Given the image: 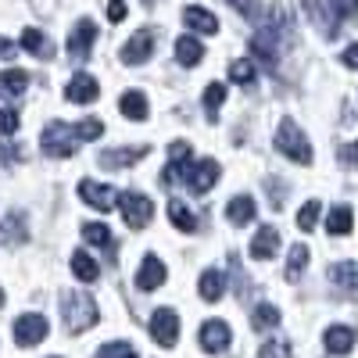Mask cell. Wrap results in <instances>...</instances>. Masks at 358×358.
Instances as JSON below:
<instances>
[{
  "instance_id": "1",
  "label": "cell",
  "mask_w": 358,
  "mask_h": 358,
  "mask_svg": "<svg viewBox=\"0 0 358 358\" xmlns=\"http://www.w3.org/2000/svg\"><path fill=\"white\" fill-rule=\"evenodd\" d=\"M290 40V25H287V15L283 8H273V15H268V22L258 25V33L251 36V54L258 57V62L276 72L280 69V54H283V43Z\"/></svg>"
},
{
  "instance_id": "2",
  "label": "cell",
  "mask_w": 358,
  "mask_h": 358,
  "mask_svg": "<svg viewBox=\"0 0 358 358\" xmlns=\"http://www.w3.org/2000/svg\"><path fill=\"white\" fill-rule=\"evenodd\" d=\"M276 147L297 165H312V143L308 136L301 133V126L294 122V118H283L280 129H276Z\"/></svg>"
},
{
  "instance_id": "3",
  "label": "cell",
  "mask_w": 358,
  "mask_h": 358,
  "mask_svg": "<svg viewBox=\"0 0 358 358\" xmlns=\"http://www.w3.org/2000/svg\"><path fill=\"white\" fill-rule=\"evenodd\" d=\"M62 312H65L69 330H90V326H97V319H101L97 301L90 294H65L62 297Z\"/></svg>"
},
{
  "instance_id": "4",
  "label": "cell",
  "mask_w": 358,
  "mask_h": 358,
  "mask_svg": "<svg viewBox=\"0 0 358 358\" xmlns=\"http://www.w3.org/2000/svg\"><path fill=\"white\" fill-rule=\"evenodd\" d=\"M118 212H122L126 226L129 229H143L147 222L155 219V204L147 194H136V190H126V194H118Z\"/></svg>"
},
{
  "instance_id": "5",
  "label": "cell",
  "mask_w": 358,
  "mask_h": 358,
  "mask_svg": "<svg viewBox=\"0 0 358 358\" xmlns=\"http://www.w3.org/2000/svg\"><path fill=\"white\" fill-rule=\"evenodd\" d=\"M40 140H43V151H47L50 158H69V155H76V143H79L76 126H65V122H50Z\"/></svg>"
},
{
  "instance_id": "6",
  "label": "cell",
  "mask_w": 358,
  "mask_h": 358,
  "mask_svg": "<svg viewBox=\"0 0 358 358\" xmlns=\"http://www.w3.org/2000/svg\"><path fill=\"white\" fill-rule=\"evenodd\" d=\"M47 334H50V322H47L43 315H36V312L15 319V344H18V348H36Z\"/></svg>"
},
{
  "instance_id": "7",
  "label": "cell",
  "mask_w": 358,
  "mask_h": 358,
  "mask_svg": "<svg viewBox=\"0 0 358 358\" xmlns=\"http://www.w3.org/2000/svg\"><path fill=\"white\" fill-rule=\"evenodd\" d=\"M190 165H194V162H190V143H187V140H176V143L169 147V165L162 169V179H158V183H162V187H172L176 179L187 176Z\"/></svg>"
},
{
  "instance_id": "8",
  "label": "cell",
  "mask_w": 358,
  "mask_h": 358,
  "mask_svg": "<svg viewBox=\"0 0 358 358\" xmlns=\"http://www.w3.org/2000/svg\"><path fill=\"white\" fill-rule=\"evenodd\" d=\"M151 337H155L158 348H176V341H179V315L172 308H158L151 315Z\"/></svg>"
},
{
  "instance_id": "9",
  "label": "cell",
  "mask_w": 358,
  "mask_h": 358,
  "mask_svg": "<svg viewBox=\"0 0 358 358\" xmlns=\"http://www.w3.org/2000/svg\"><path fill=\"white\" fill-rule=\"evenodd\" d=\"M183 179H187V187H190L194 194H208V190L215 187V179H219V162H215V158H204V162L190 165Z\"/></svg>"
},
{
  "instance_id": "10",
  "label": "cell",
  "mask_w": 358,
  "mask_h": 358,
  "mask_svg": "<svg viewBox=\"0 0 358 358\" xmlns=\"http://www.w3.org/2000/svg\"><path fill=\"white\" fill-rule=\"evenodd\" d=\"M79 197L90 204V208H97V212H111L115 208V190L108 187V183H97V179H83L79 183Z\"/></svg>"
},
{
  "instance_id": "11",
  "label": "cell",
  "mask_w": 358,
  "mask_h": 358,
  "mask_svg": "<svg viewBox=\"0 0 358 358\" xmlns=\"http://www.w3.org/2000/svg\"><path fill=\"white\" fill-rule=\"evenodd\" d=\"M151 54H155V33H151V29H140L136 36L126 40V47H122V62H126V65H143Z\"/></svg>"
},
{
  "instance_id": "12",
  "label": "cell",
  "mask_w": 358,
  "mask_h": 358,
  "mask_svg": "<svg viewBox=\"0 0 358 358\" xmlns=\"http://www.w3.org/2000/svg\"><path fill=\"white\" fill-rule=\"evenodd\" d=\"M94 40H97V25L90 22V18H83V22L72 29V36H69V54L76 57V62H86V57H90V47H94Z\"/></svg>"
},
{
  "instance_id": "13",
  "label": "cell",
  "mask_w": 358,
  "mask_h": 358,
  "mask_svg": "<svg viewBox=\"0 0 358 358\" xmlns=\"http://www.w3.org/2000/svg\"><path fill=\"white\" fill-rule=\"evenodd\" d=\"M65 97H69L72 104H94V101L101 97V86H97L94 76L79 72V76H72V83H69V90H65Z\"/></svg>"
},
{
  "instance_id": "14",
  "label": "cell",
  "mask_w": 358,
  "mask_h": 358,
  "mask_svg": "<svg viewBox=\"0 0 358 358\" xmlns=\"http://www.w3.org/2000/svg\"><path fill=\"white\" fill-rule=\"evenodd\" d=\"M165 283V262L158 255H147L143 265H140V273H136V290H158Z\"/></svg>"
},
{
  "instance_id": "15",
  "label": "cell",
  "mask_w": 358,
  "mask_h": 358,
  "mask_svg": "<svg viewBox=\"0 0 358 358\" xmlns=\"http://www.w3.org/2000/svg\"><path fill=\"white\" fill-rule=\"evenodd\" d=\"M229 344V326L222 322V319H208L204 326H201V348L208 351V355H215V351H222Z\"/></svg>"
},
{
  "instance_id": "16",
  "label": "cell",
  "mask_w": 358,
  "mask_h": 358,
  "mask_svg": "<svg viewBox=\"0 0 358 358\" xmlns=\"http://www.w3.org/2000/svg\"><path fill=\"white\" fill-rule=\"evenodd\" d=\"M355 341H358V334L351 330V326H330V330L322 334V344H326L330 355H348L355 348Z\"/></svg>"
},
{
  "instance_id": "17",
  "label": "cell",
  "mask_w": 358,
  "mask_h": 358,
  "mask_svg": "<svg viewBox=\"0 0 358 358\" xmlns=\"http://www.w3.org/2000/svg\"><path fill=\"white\" fill-rule=\"evenodd\" d=\"M183 22L194 29V33H201V36H215V33H219V18H215L212 11L197 8V4H190V8L183 11Z\"/></svg>"
},
{
  "instance_id": "18",
  "label": "cell",
  "mask_w": 358,
  "mask_h": 358,
  "mask_svg": "<svg viewBox=\"0 0 358 358\" xmlns=\"http://www.w3.org/2000/svg\"><path fill=\"white\" fill-rule=\"evenodd\" d=\"M226 215H229L233 226H248V222H255V215H258V204H255L251 194H236V197L229 201V208H226Z\"/></svg>"
},
{
  "instance_id": "19",
  "label": "cell",
  "mask_w": 358,
  "mask_h": 358,
  "mask_svg": "<svg viewBox=\"0 0 358 358\" xmlns=\"http://www.w3.org/2000/svg\"><path fill=\"white\" fill-rule=\"evenodd\" d=\"M301 8H305V15L312 18V25L319 29V33H322L326 40H334V36L341 33V25H337L330 15H326V8L319 4V0H301Z\"/></svg>"
},
{
  "instance_id": "20",
  "label": "cell",
  "mask_w": 358,
  "mask_h": 358,
  "mask_svg": "<svg viewBox=\"0 0 358 358\" xmlns=\"http://www.w3.org/2000/svg\"><path fill=\"white\" fill-rule=\"evenodd\" d=\"M276 248H280V233H276L273 226H262L258 236L251 241V258H255V262H268V258L276 255Z\"/></svg>"
},
{
  "instance_id": "21",
  "label": "cell",
  "mask_w": 358,
  "mask_h": 358,
  "mask_svg": "<svg viewBox=\"0 0 358 358\" xmlns=\"http://www.w3.org/2000/svg\"><path fill=\"white\" fill-rule=\"evenodd\" d=\"M330 280H334L344 294L358 297V262H337V265H330Z\"/></svg>"
},
{
  "instance_id": "22",
  "label": "cell",
  "mask_w": 358,
  "mask_h": 358,
  "mask_svg": "<svg viewBox=\"0 0 358 358\" xmlns=\"http://www.w3.org/2000/svg\"><path fill=\"white\" fill-rule=\"evenodd\" d=\"M140 158H147V147H118V151L101 155V165L104 169H126V165H136Z\"/></svg>"
},
{
  "instance_id": "23",
  "label": "cell",
  "mask_w": 358,
  "mask_h": 358,
  "mask_svg": "<svg viewBox=\"0 0 358 358\" xmlns=\"http://www.w3.org/2000/svg\"><path fill=\"white\" fill-rule=\"evenodd\" d=\"M201 57H204V47H201L197 36H179V40H176V62L183 65V69L201 65Z\"/></svg>"
},
{
  "instance_id": "24",
  "label": "cell",
  "mask_w": 358,
  "mask_h": 358,
  "mask_svg": "<svg viewBox=\"0 0 358 358\" xmlns=\"http://www.w3.org/2000/svg\"><path fill=\"white\" fill-rule=\"evenodd\" d=\"M25 86H29V76L22 69H8V72H0V97L11 101V97H22L25 94Z\"/></svg>"
},
{
  "instance_id": "25",
  "label": "cell",
  "mask_w": 358,
  "mask_h": 358,
  "mask_svg": "<svg viewBox=\"0 0 358 358\" xmlns=\"http://www.w3.org/2000/svg\"><path fill=\"white\" fill-rule=\"evenodd\" d=\"M118 108H122V115L129 118V122H143L147 118V97L140 94V90H129V94H122V101H118Z\"/></svg>"
},
{
  "instance_id": "26",
  "label": "cell",
  "mask_w": 358,
  "mask_h": 358,
  "mask_svg": "<svg viewBox=\"0 0 358 358\" xmlns=\"http://www.w3.org/2000/svg\"><path fill=\"white\" fill-rule=\"evenodd\" d=\"M351 226H355V215H351V208H348V204L330 208V219H326V233H330V236H348Z\"/></svg>"
},
{
  "instance_id": "27",
  "label": "cell",
  "mask_w": 358,
  "mask_h": 358,
  "mask_svg": "<svg viewBox=\"0 0 358 358\" xmlns=\"http://www.w3.org/2000/svg\"><path fill=\"white\" fill-rule=\"evenodd\" d=\"M226 290V280L219 268H208V273H201V283H197V294L204 297V301H219Z\"/></svg>"
},
{
  "instance_id": "28",
  "label": "cell",
  "mask_w": 358,
  "mask_h": 358,
  "mask_svg": "<svg viewBox=\"0 0 358 358\" xmlns=\"http://www.w3.org/2000/svg\"><path fill=\"white\" fill-rule=\"evenodd\" d=\"M22 47L29 54H36V57H54V43L40 33V29H25V33H22Z\"/></svg>"
},
{
  "instance_id": "29",
  "label": "cell",
  "mask_w": 358,
  "mask_h": 358,
  "mask_svg": "<svg viewBox=\"0 0 358 358\" xmlns=\"http://www.w3.org/2000/svg\"><path fill=\"white\" fill-rule=\"evenodd\" d=\"M169 219H172V226H176L179 233H194V229H197V215L190 212L183 201H172V204H169Z\"/></svg>"
},
{
  "instance_id": "30",
  "label": "cell",
  "mask_w": 358,
  "mask_h": 358,
  "mask_svg": "<svg viewBox=\"0 0 358 358\" xmlns=\"http://www.w3.org/2000/svg\"><path fill=\"white\" fill-rule=\"evenodd\" d=\"M72 273H76L83 283H97V280H101V265L90 258V255L76 251V255H72Z\"/></svg>"
},
{
  "instance_id": "31",
  "label": "cell",
  "mask_w": 358,
  "mask_h": 358,
  "mask_svg": "<svg viewBox=\"0 0 358 358\" xmlns=\"http://www.w3.org/2000/svg\"><path fill=\"white\" fill-rule=\"evenodd\" d=\"M83 236H86L94 248H104V251L115 248V236H111V229H108L104 222H86V226H83Z\"/></svg>"
},
{
  "instance_id": "32",
  "label": "cell",
  "mask_w": 358,
  "mask_h": 358,
  "mask_svg": "<svg viewBox=\"0 0 358 358\" xmlns=\"http://www.w3.org/2000/svg\"><path fill=\"white\" fill-rule=\"evenodd\" d=\"M305 265H308V248H305V244H294V248H290V258H287V280H290V283L301 280Z\"/></svg>"
},
{
  "instance_id": "33",
  "label": "cell",
  "mask_w": 358,
  "mask_h": 358,
  "mask_svg": "<svg viewBox=\"0 0 358 358\" xmlns=\"http://www.w3.org/2000/svg\"><path fill=\"white\" fill-rule=\"evenodd\" d=\"M0 236H4L8 244H18V241H25V219H22V212H11L4 222H0Z\"/></svg>"
},
{
  "instance_id": "34",
  "label": "cell",
  "mask_w": 358,
  "mask_h": 358,
  "mask_svg": "<svg viewBox=\"0 0 358 358\" xmlns=\"http://www.w3.org/2000/svg\"><path fill=\"white\" fill-rule=\"evenodd\" d=\"M222 101H226V86L222 83H208V90H204V108H208V118H219V108H222Z\"/></svg>"
},
{
  "instance_id": "35",
  "label": "cell",
  "mask_w": 358,
  "mask_h": 358,
  "mask_svg": "<svg viewBox=\"0 0 358 358\" xmlns=\"http://www.w3.org/2000/svg\"><path fill=\"white\" fill-rule=\"evenodd\" d=\"M276 322H280V308H273V305H258L251 312V326H255V330H273Z\"/></svg>"
},
{
  "instance_id": "36",
  "label": "cell",
  "mask_w": 358,
  "mask_h": 358,
  "mask_svg": "<svg viewBox=\"0 0 358 358\" xmlns=\"http://www.w3.org/2000/svg\"><path fill=\"white\" fill-rule=\"evenodd\" d=\"M229 79H233V83H241V86H251V83L258 79V69L241 57V62H233V65H229Z\"/></svg>"
},
{
  "instance_id": "37",
  "label": "cell",
  "mask_w": 358,
  "mask_h": 358,
  "mask_svg": "<svg viewBox=\"0 0 358 358\" xmlns=\"http://www.w3.org/2000/svg\"><path fill=\"white\" fill-rule=\"evenodd\" d=\"M319 201H308L305 208H301V212H297V229H305V233H312L315 229V222H319Z\"/></svg>"
},
{
  "instance_id": "38",
  "label": "cell",
  "mask_w": 358,
  "mask_h": 358,
  "mask_svg": "<svg viewBox=\"0 0 358 358\" xmlns=\"http://www.w3.org/2000/svg\"><path fill=\"white\" fill-rule=\"evenodd\" d=\"M76 136L79 140H97V136H104V122L101 118H83V122H76Z\"/></svg>"
},
{
  "instance_id": "39",
  "label": "cell",
  "mask_w": 358,
  "mask_h": 358,
  "mask_svg": "<svg viewBox=\"0 0 358 358\" xmlns=\"http://www.w3.org/2000/svg\"><path fill=\"white\" fill-rule=\"evenodd\" d=\"M97 358H140V355H136V348H129L126 341H115V344H104V348L97 351Z\"/></svg>"
},
{
  "instance_id": "40",
  "label": "cell",
  "mask_w": 358,
  "mask_h": 358,
  "mask_svg": "<svg viewBox=\"0 0 358 358\" xmlns=\"http://www.w3.org/2000/svg\"><path fill=\"white\" fill-rule=\"evenodd\" d=\"M330 15H334L337 25H341L344 18H355V15H358V0H330Z\"/></svg>"
},
{
  "instance_id": "41",
  "label": "cell",
  "mask_w": 358,
  "mask_h": 358,
  "mask_svg": "<svg viewBox=\"0 0 358 358\" xmlns=\"http://www.w3.org/2000/svg\"><path fill=\"white\" fill-rule=\"evenodd\" d=\"M258 358H294V355H290V344L287 341H265L262 351H258Z\"/></svg>"
},
{
  "instance_id": "42",
  "label": "cell",
  "mask_w": 358,
  "mask_h": 358,
  "mask_svg": "<svg viewBox=\"0 0 358 358\" xmlns=\"http://www.w3.org/2000/svg\"><path fill=\"white\" fill-rule=\"evenodd\" d=\"M18 126H22V115H18L15 108H4V111H0V136L18 133Z\"/></svg>"
},
{
  "instance_id": "43",
  "label": "cell",
  "mask_w": 358,
  "mask_h": 358,
  "mask_svg": "<svg viewBox=\"0 0 358 358\" xmlns=\"http://www.w3.org/2000/svg\"><path fill=\"white\" fill-rule=\"evenodd\" d=\"M265 190H268V201H273V208L280 212V208H283V197H287V187L276 183V179H265Z\"/></svg>"
},
{
  "instance_id": "44",
  "label": "cell",
  "mask_w": 358,
  "mask_h": 358,
  "mask_svg": "<svg viewBox=\"0 0 358 358\" xmlns=\"http://www.w3.org/2000/svg\"><path fill=\"white\" fill-rule=\"evenodd\" d=\"M341 165H348V169H358V140L355 143H348V147H341Z\"/></svg>"
},
{
  "instance_id": "45",
  "label": "cell",
  "mask_w": 358,
  "mask_h": 358,
  "mask_svg": "<svg viewBox=\"0 0 358 358\" xmlns=\"http://www.w3.org/2000/svg\"><path fill=\"white\" fill-rule=\"evenodd\" d=\"M229 8H236L244 18H258V0H229Z\"/></svg>"
},
{
  "instance_id": "46",
  "label": "cell",
  "mask_w": 358,
  "mask_h": 358,
  "mask_svg": "<svg viewBox=\"0 0 358 358\" xmlns=\"http://www.w3.org/2000/svg\"><path fill=\"white\" fill-rule=\"evenodd\" d=\"M108 18L111 22H122L126 18V4H122V0H108Z\"/></svg>"
},
{
  "instance_id": "47",
  "label": "cell",
  "mask_w": 358,
  "mask_h": 358,
  "mask_svg": "<svg viewBox=\"0 0 358 358\" xmlns=\"http://www.w3.org/2000/svg\"><path fill=\"white\" fill-rule=\"evenodd\" d=\"M341 62H344L348 69H355V72H358V43H351V47L341 54Z\"/></svg>"
},
{
  "instance_id": "48",
  "label": "cell",
  "mask_w": 358,
  "mask_h": 358,
  "mask_svg": "<svg viewBox=\"0 0 358 358\" xmlns=\"http://www.w3.org/2000/svg\"><path fill=\"white\" fill-rule=\"evenodd\" d=\"M18 158H22V155H18V147H8V143L0 147V162H18Z\"/></svg>"
},
{
  "instance_id": "49",
  "label": "cell",
  "mask_w": 358,
  "mask_h": 358,
  "mask_svg": "<svg viewBox=\"0 0 358 358\" xmlns=\"http://www.w3.org/2000/svg\"><path fill=\"white\" fill-rule=\"evenodd\" d=\"M15 50H18V47H15L11 40H4V36H0V57H15Z\"/></svg>"
},
{
  "instance_id": "50",
  "label": "cell",
  "mask_w": 358,
  "mask_h": 358,
  "mask_svg": "<svg viewBox=\"0 0 358 358\" xmlns=\"http://www.w3.org/2000/svg\"><path fill=\"white\" fill-rule=\"evenodd\" d=\"M0 308H4V290H0Z\"/></svg>"
},
{
  "instance_id": "51",
  "label": "cell",
  "mask_w": 358,
  "mask_h": 358,
  "mask_svg": "<svg viewBox=\"0 0 358 358\" xmlns=\"http://www.w3.org/2000/svg\"><path fill=\"white\" fill-rule=\"evenodd\" d=\"M143 4H147V8H151V4H155V0H143Z\"/></svg>"
}]
</instances>
